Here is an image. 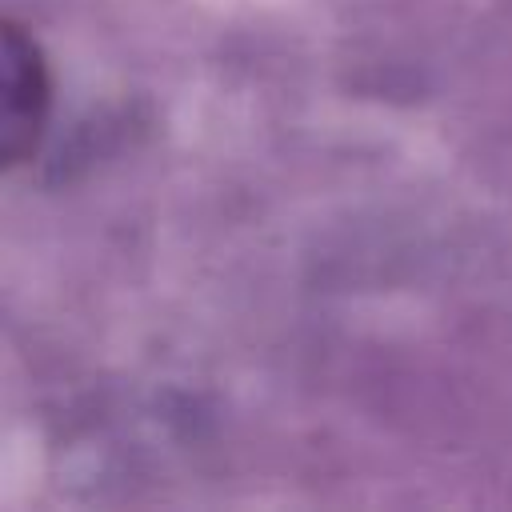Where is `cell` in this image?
<instances>
[{"label": "cell", "mask_w": 512, "mask_h": 512, "mask_svg": "<svg viewBox=\"0 0 512 512\" xmlns=\"http://www.w3.org/2000/svg\"><path fill=\"white\" fill-rule=\"evenodd\" d=\"M48 108H52V80H48V64L40 44L16 24L4 20V164L16 168L24 164L48 124Z\"/></svg>", "instance_id": "cell-1"}]
</instances>
